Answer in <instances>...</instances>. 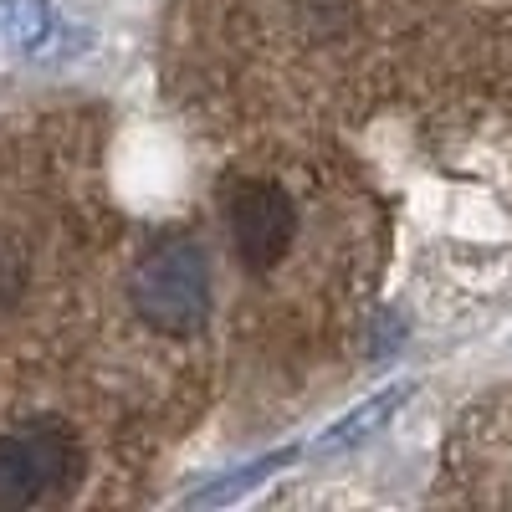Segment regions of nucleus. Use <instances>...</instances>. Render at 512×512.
Masks as SVG:
<instances>
[{
    "mask_svg": "<svg viewBox=\"0 0 512 512\" xmlns=\"http://www.w3.org/2000/svg\"><path fill=\"white\" fill-rule=\"evenodd\" d=\"M128 303L159 333H195L210 318V267L195 241L169 236L144 251V262L128 277Z\"/></svg>",
    "mask_w": 512,
    "mask_h": 512,
    "instance_id": "f257e3e1",
    "label": "nucleus"
},
{
    "mask_svg": "<svg viewBox=\"0 0 512 512\" xmlns=\"http://www.w3.org/2000/svg\"><path fill=\"white\" fill-rule=\"evenodd\" d=\"M226 221H231V241H236V256L251 267V272H267L277 267L282 256L292 251L297 241V205L282 185L272 180H246L231 190L226 200Z\"/></svg>",
    "mask_w": 512,
    "mask_h": 512,
    "instance_id": "7ed1b4c3",
    "label": "nucleus"
},
{
    "mask_svg": "<svg viewBox=\"0 0 512 512\" xmlns=\"http://www.w3.org/2000/svg\"><path fill=\"white\" fill-rule=\"evenodd\" d=\"M0 47L21 57H57L82 47V36L67 41V21L47 0H0Z\"/></svg>",
    "mask_w": 512,
    "mask_h": 512,
    "instance_id": "20e7f679",
    "label": "nucleus"
},
{
    "mask_svg": "<svg viewBox=\"0 0 512 512\" xmlns=\"http://www.w3.org/2000/svg\"><path fill=\"white\" fill-rule=\"evenodd\" d=\"M292 456H297L292 446H287V451H272V456H262V461H251V466H241L236 477H221V482H210V487H205V492H195L190 502H195V507H216V502H236V497H241V492H251L256 482H267L272 472H282V466H287Z\"/></svg>",
    "mask_w": 512,
    "mask_h": 512,
    "instance_id": "423d86ee",
    "label": "nucleus"
},
{
    "mask_svg": "<svg viewBox=\"0 0 512 512\" xmlns=\"http://www.w3.org/2000/svg\"><path fill=\"white\" fill-rule=\"evenodd\" d=\"M82 472V446L52 420L0 436V507H31L57 497Z\"/></svg>",
    "mask_w": 512,
    "mask_h": 512,
    "instance_id": "f03ea898",
    "label": "nucleus"
},
{
    "mask_svg": "<svg viewBox=\"0 0 512 512\" xmlns=\"http://www.w3.org/2000/svg\"><path fill=\"white\" fill-rule=\"evenodd\" d=\"M410 390L415 384H390V390H379L374 400H364V405H354L349 415H338L328 431L308 446L313 456H338V451H354V446H364L369 436H379L384 425H390L395 415H400V405L410 400Z\"/></svg>",
    "mask_w": 512,
    "mask_h": 512,
    "instance_id": "39448f33",
    "label": "nucleus"
}]
</instances>
